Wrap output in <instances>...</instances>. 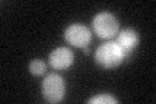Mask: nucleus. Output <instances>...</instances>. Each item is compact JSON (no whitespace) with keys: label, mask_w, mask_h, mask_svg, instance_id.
<instances>
[{"label":"nucleus","mask_w":156,"mask_h":104,"mask_svg":"<svg viewBox=\"0 0 156 104\" xmlns=\"http://www.w3.org/2000/svg\"><path fill=\"white\" fill-rule=\"evenodd\" d=\"M125 52L122 51L117 42H107L96 49L95 60L100 66L105 69H113L122 64L125 60Z\"/></svg>","instance_id":"obj_1"},{"label":"nucleus","mask_w":156,"mask_h":104,"mask_svg":"<svg viewBox=\"0 0 156 104\" xmlns=\"http://www.w3.org/2000/svg\"><path fill=\"white\" fill-rule=\"evenodd\" d=\"M120 25L117 18L109 12H100L92 20V30L101 39H111L117 35Z\"/></svg>","instance_id":"obj_2"},{"label":"nucleus","mask_w":156,"mask_h":104,"mask_svg":"<svg viewBox=\"0 0 156 104\" xmlns=\"http://www.w3.org/2000/svg\"><path fill=\"white\" fill-rule=\"evenodd\" d=\"M43 96L48 103H60L65 96V82L58 74H47L42 82Z\"/></svg>","instance_id":"obj_3"},{"label":"nucleus","mask_w":156,"mask_h":104,"mask_svg":"<svg viewBox=\"0 0 156 104\" xmlns=\"http://www.w3.org/2000/svg\"><path fill=\"white\" fill-rule=\"evenodd\" d=\"M65 41L74 47L83 48L87 47L91 42V31L89 27L81 23H73L65 30Z\"/></svg>","instance_id":"obj_4"},{"label":"nucleus","mask_w":156,"mask_h":104,"mask_svg":"<svg viewBox=\"0 0 156 104\" xmlns=\"http://www.w3.org/2000/svg\"><path fill=\"white\" fill-rule=\"evenodd\" d=\"M73 61H74V55L66 47L56 48L55 51L51 52L50 59H48L50 65L53 69H57V70H65V69L70 68Z\"/></svg>","instance_id":"obj_5"},{"label":"nucleus","mask_w":156,"mask_h":104,"mask_svg":"<svg viewBox=\"0 0 156 104\" xmlns=\"http://www.w3.org/2000/svg\"><path fill=\"white\" fill-rule=\"evenodd\" d=\"M117 44L122 48V51L125 52L126 56L130 55L139 44L138 33L133 30V29H125L117 37Z\"/></svg>","instance_id":"obj_6"},{"label":"nucleus","mask_w":156,"mask_h":104,"mask_svg":"<svg viewBox=\"0 0 156 104\" xmlns=\"http://www.w3.org/2000/svg\"><path fill=\"white\" fill-rule=\"evenodd\" d=\"M46 69H47L46 63L43 60H39V59L33 60L30 63V65H29V72H30L31 76H34V77L43 76V74L46 73Z\"/></svg>","instance_id":"obj_7"},{"label":"nucleus","mask_w":156,"mask_h":104,"mask_svg":"<svg viewBox=\"0 0 156 104\" xmlns=\"http://www.w3.org/2000/svg\"><path fill=\"white\" fill-rule=\"evenodd\" d=\"M89 103L90 104H117L119 102H117V99L108 95V94H100V95L91 98Z\"/></svg>","instance_id":"obj_8"},{"label":"nucleus","mask_w":156,"mask_h":104,"mask_svg":"<svg viewBox=\"0 0 156 104\" xmlns=\"http://www.w3.org/2000/svg\"><path fill=\"white\" fill-rule=\"evenodd\" d=\"M83 53H85V55H89V53H90V48L83 47Z\"/></svg>","instance_id":"obj_9"}]
</instances>
